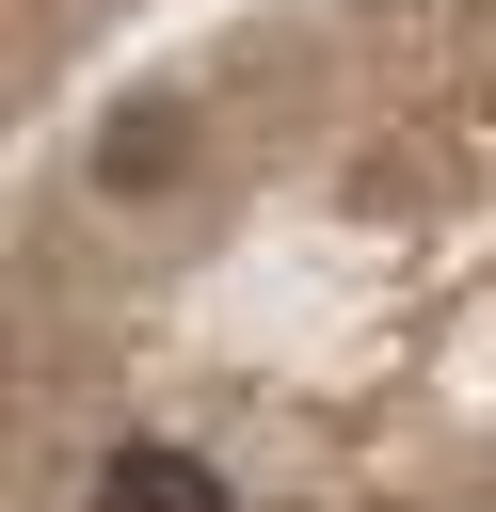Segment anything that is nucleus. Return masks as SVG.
<instances>
[{"label":"nucleus","instance_id":"1","mask_svg":"<svg viewBox=\"0 0 496 512\" xmlns=\"http://www.w3.org/2000/svg\"><path fill=\"white\" fill-rule=\"evenodd\" d=\"M96 512H240V496H224L192 448H112V464H96Z\"/></svg>","mask_w":496,"mask_h":512},{"label":"nucleus","instance_id":"2","mask_svg":"<svg viewBox=\"0 0 496 512\" xmlns=\"http://www.w3.org/2000/svg\"><path fill=\"white\" fill-rule=\"evenodd\" d=\"M96 176H112V192H144V176H176V112H128V128L96 144Z\"/></svg>","mask_w":496,"mask_h":512}]
</instances>
